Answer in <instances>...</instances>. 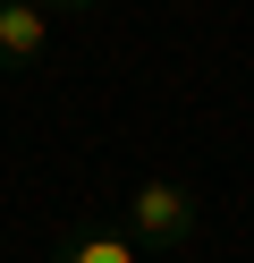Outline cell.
Returning a JSON list of instances; mask_svg holds the SVG:
<instances>
[{"mask_svg": "<svg viewBox=\"0 0 254 263\" xmlns=\"http://www.w3.org/2000/svg\"><path fill=\"white\" fill-rule=\"evenodd\" d=\"M203 221V204L178 187V178H144V187L127 195V238L135 246H186Z\"/></svg>", "mask_w": 254, "mask_h": 263, "instance_id": "1", "label": "cell"}, {"mask_svg": "<svg viewBox=\"0 0 254 263\" xmlns=\"http://www.w3.org/2000/svg\"><path fill=\"white\" fill-rule=\"evenodd\" d=\"M51 51V9L43 0H0V68H34Z\"/></svg>", "mask_w": 254, "mask_h": 263, "instance_id": "2", "label": "cell"}, {"mask_svg": "<svg viewBox=\"0 0 254 263\" xmlns=\"http://www.w3.org/2000/svg\"><path fill=\"white\" fill-rule=\"evenodd\" d=\"M60 263H135V238L127 229H85V238L60 246Z\"/></svg>", "mask_w": 254, "mask_h": 263, "instance_id": "3", "label": "cell"}, {"mask_svg": "<svg viewBox=\"0 0 254 263\" xmlns=\"http://www.w3.org/2000/svg\"><path fill=\"white\" fill-rule=\"evenodd\" d=\"M43 9H93V0H43Z\"/></svg>", "mask_w": 254, "mask_h": 263, "instance_id": "4", "label": "cell"}]
</instances>
